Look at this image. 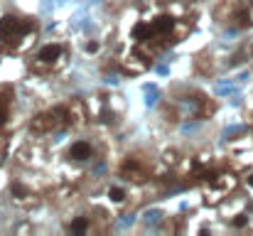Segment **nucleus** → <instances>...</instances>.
Masks as SVG:
<instances>
[{
    "label": "nucleus",
    "mask_w": 253,
    "mask_h": 236,
    "mask_svg": "<svg viewBox=\"0 0 253 236\" xmlns=\"http://www.w3.org/2000/svg\"><path fill=\"white\" fill-rule=\"evenodd\" d=\"M27 22L15 17V15H2L0 17V40L5 45H17L22 40V32H25Z\"/></svg>",
    "instance_id": "obj_1"
},
{
    "label": "nucleus",
    "mask_w": 253,
    "mask_h": 236,
    "mask_svg": "<svg viewBox=\"0 0 253 236\" xmlns=\"http://www.w3.org/2000/svg\"><path fill=\"white\" fill-rule=\"evenodd\" d=\"M62 57H64L62 45H44V47H40V52H37V59H40L42 64H57Z\"/></svg>",
    "instance_id": "obj_2"
},
{
    "label": "nucleus",
    "mask_w": 253,
    "mask_h": 236,
    "mask_svg": "<svg viewBox=\"0 0 253 236\" xmlns=\"http://www.w3.org/2000/svg\"><path fill=\"white\" fill-rule=\"evenodd\" d=\"M69 157H72L74 162H86V160L93 157V145H91L88 141H77V143H72V148H69Z\"/></svg>",
    "instance_id": "obj_3"
},
{
    "label": "nucleus",
    "mask_w": 253,
    "mask_h": 236,
    "mask_svg": "<svg viewBox=\"0 0 253 236\" xmlns=\"http://www.w3.org/2000/svg\"><path fill=\"white\" fill-rule=\"evenodd\" d=\"M150 25H153L155 35H169V32L174 30V20H172L169 15H158Z\"/></svg>",
    "instance_id": "obj_4"
},
{
    "label": "nucleus",
    "mask_w": 253,
    "mask_h": 236,
    "mask_svg": "<svg viewBox=\"0 0 253 236\" xmlns=\"http://www.w3.org/2000/svg\"><path fill=\"white\" fill-rule=\"evenodd\" d=\"M153 37H155V30H153L150 22H135V27H133V40L148 42V40H153Z\"/></svg>",
    "instance_id": "obj_5"
},
{
    "label": "nucleus",
    "mask_w": 253,
    "mask_h": 236,
    "mask_svg": "<svg viewBox=\"0 0 253 236\" xmlns=\"http://www.w3.org/2000/svg\"><path fill=\"white\" fill-rule=\"evenodd\" d=\"M52 116H54L52 111H49V113H37L35 121H32V128H35V131H49V128H54L59 121L52 118Z\"/></svg>",
    "instance_id": "obj_6"
},
{
    "label": "nucleus",
    "mask_w": 253,
    "mask_h": 236,
    "mask_svg": "<svg viewBox=\"0 0 253 236\" xmlns=\"http://www.w3.org/2000/svg\"><path fill=\"white\" fill-rule=\"evenodd\" d=\"M88 227H91V219L88 217H84V214H79V217H74L72 222H69V232L77 236H82L88 232Z\"/></svg>",
    "instance_id": "obj_7"
},
{
    "label": "nucleus",
    "mask_w": 253,
    "mask_h": 236,
    "mask_svg": "<svg viewBox=\"0 0 253 236\" xmlns=\"http://www.w3.org/2000/svg\"><path fill=\"white\" fill-rule=\"evenodd\" d=\"M10 103H12L10 89H0V123H5V118L10 113Z\"/></svg>",
    "instance_id": "obj_8"
},
{
    "label": "nucleus",
    "mask_w": 253,
    "mask_h": 236,
    "mask_svg": "<svg viewBox=\"0 0 253 236\" xmlns=\"http://www.w3.org/2000/svg\"><path fill=\"white\" fill-rule=\"evenodd\" d=\"M108 199H111L113 204H123V202L128 199V194H126L123 187H111V189H108Z\"/></svg>",
    "instance_id": "obj_9"
},
{
    "label": "nucleus",
    "mask_w": 253,
    "mask_h": 236,
    "mask_svg": "<svg viewBox=\"0 0 253 236\" xmlns=\"http://www.w3.org/2000/svg\"><path fill=\"white\" fill-rule=\"evenodd\" d=\"M10 192L15 194V199H25V197H27V187H22L20 182H15V185L10 187Z\"/></svg>",
    "instance_id": "obj_10"
},
{
    "label": "nucleus",
    "mask_w": 253,
    "mask_h": 236,
    "mask_svg": "<svg viewBox=\"0 0 253 236\" xmlns=\"http://www.w3.org/2000/svg\"><path fill=\"white\" fill-rule=\"evenodd\" d=\"M236 22H239L241 27H246V25H251V15H249L246 10H241V12H236Z\"/></svg>",
    "instance_id": "obj_11"
},
{
    "label": "nucleus",
    "mask_w": 253,
    "mask_h": 236,
    "mask_svg": "<svg viewBox=\"0 0 253 236\" xmlns=\"http://www.w3.org/2000/svg\"><path fill=\"white\" fill-rule=\"evenodd\" d=\"M231 224H234L236 229H244V227L249 224V217H246V214H236V217L231 219Z\"/></svg>",
    "instance_id": "obj_12"
},
{
    "label": "nucleus",
    "mask_w": 253,
    "mask_h": 236,
    "mask_svg": "<svg viewBox=\"0 0 253 236\" xmlns=\"http://www.w3.org/2000/svg\"><path fill=\"white\" fill-rule=\"evenodd\" d=\"M86 49H88V52H96V49H98V42H88Z\"/></svg>",
    "instance_id": "obj_13"
},
{
    "label": "nucleus",
    "mask_w": 253,
    "mask_h": 236,
    "mask_svg": "<svg viewBox=\"0 0 253 236\" xmlns=\"http://www.w3.org/2000/svg\"><path fill=\"white\" fill-rule=\"evenodd\" d=\"M246 182H249V187H253V172L249 175V177H246Z\"/></svg>",
    "instance_id": "obj_14"
}]
</instances>
